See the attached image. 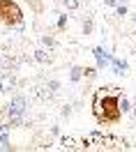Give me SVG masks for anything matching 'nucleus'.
I'll return each instance as SVG.
<instances>
[{
    "mask_svg": "<svg viewBox=\"0 0 136 152\" xmlns=\"http://www.w3.org/2000/svg\"><path fill=\"white\" fill-rule=\"evenodd\" d=\"M127 16H129V19H132V21L136 23V14H127Z\"/></svg>",
    "mask_w": 136,
    "mask_h": 152,
    "instance_id": "21",
    "label": "nucleus"
},
{
    "mask_svg": "<svg viewBox=\"0 0 136 152\" xmlns=\"http://www.w3.org/2000/svg\"><path fill=\"white\" fill-rule=\"evenodd\" d=\"M62 7L67 12H76L78 10V0H62Z\"/></svg>",
    "mask_w": 136,
    "mask_h": 152,
    "instance_id": "17",
    "label": "nucleus"
},
{
    "mask_svg": "<svg viewBox=\"0 0 136 152\" xmlns=\"http://www.w3.org/2000/svg\"><path fill=\"white\" fill-rule=\"evenodd\" d=\"M113 10H116V16H118V19H122V16H127V14H129V7H127L125 0H122V2H118Z\"/></svg>",
    "mask_w": 136,
    "mask_h": 152,
    "instance_id": "12",
    "label": "nucleus"
},
{
    "mask_svg": "<svg viewBox=\"0 0 136 152\" xmlns=\"http://www.w3.org/2000/svg\"><path fill=\"white\" fill-rule=\"evenodd\" d=\"M26 5H28L35 14H42V12H44V2H42V0H26Z\"/></svg>",
    "mask_w": 136,
    "mask_h": 152,
    "instance_id": "11",
    "label": "nucleus"
},
{
    "mask_svg": "<svg viewBox=\"0 0 136 152\" xmlns=\"http://www.w3.org/2000/svg\"><path fill=\"white\" fill-rule=\"evenodd\" d=\"M81 76L90 83V81H95V78L99 76V72H97V67H83V69H81Z\"/></svg>",
    "mask_w": 136,
    "mask_h": 152,
    "instance_id": "8",
    "label": "nucleus"
},
{
    "mask_svg": "<svg viewBox=\"0 0 136 152\" xmlns=\"http://www.w3.org/2000/svg\"><path fill=\"white\" fill-rule=\"evenodd\" d=\"M81 69H83V67H78V65L69 67V81H72V83H78V81L83 78V76H81Z\"/></svg>",
    "mask_w": 136,
    "mask_h": 152,
    "instance_id": "10",
    "label": "nucleus"
},
{
    "mask_svg": "<svg viewBox=\"0 0 136 152\" xmlns=\"http://www.w3.org/2000/svg\"><path fill=\"white\" fill-rule=\"evenodd\" d=\"M118 2H120V0H104V5H106V7H116Z\"/></svg>",
    "mask_w": 136,
    "mask_h": 152,
    "instance_id": "19",
    "label": "nucleus"
},
{
    "mask_svg": "<svg viewBox=\"0 0 136 152\" xmlns=\"http://www.w3.org/2000/svg\"><path fill=\"white\" fill-rule=\"evenodd\" d=\"M67 19H69V14H65V12H60V14H58V19H56V28H58L60 32L67 28Z\"/></svg>",
    "mask_w": 136,
    "mask_h": 152,
    "instance_id": "13",
    "label": "nucleus"
},
{
    "mask_svg": "<svg viewBox=\"0 0 136 152\" xmlns=\"http://www.w3.org/2000/svg\"><path fill=\"white\" fill-rule=\"evenodd\" d=\"M92 16H86L83 19V23H81V30H83V35H92Z\"/></svg>",
    "mask_w": 136,
    "mask_h": 152,
    "instance_id": "15",
    "label": "nucleus"
},
{
    "mask_svg": "<svg viewBox=\"0 0 136 152\" xmlns=\"http://www.w3.org/2000/svg\"><path fill=\"white\" fill-rule=\"evenodd\" d=\"M120 95V88H99L92 95V113L99 124H118L122 120Z\"/></svg>",
    "mask_w": 136,
    "mask_h": 152,
    "instance_id": "1",
    "label": "nucleus"
},
{
    "mask_svg": "<svg viewBox=\"0 0 136 152\" xmlns=\"http://www.w3.org/2000/svg\"><path fill=\"white\" fill-rule=\"evenodd\" d=\"M51 134H53V136H60V127H56V124H53V127H51Z\"/></svg>",
    "mask_w": 136,
    "mask_h": 152,
    "instance_id": "20",
    "label": "nucleus"
},
{
    "mask_svg": "<svg viewBox=\"0 0 136 152\" xmlns=\"http://www.w3.org/2000/svg\"><path fill=\"white\" fill-rule=\"evenodd\" d=\"M120 111H122V113H129V111H132V102H129L125 95H120Z\"/></svg>",
    "mask_w": 136,
    "mask_h": 152,
    "instance_id": "16",
    "label": "nucleus"
},
{
    "mask_svg": "<svg viewBox=\"0 0 136 152\" xmlns=\"http://www.w3.org/2000/svg\"><path fill=\"white\" fill-rule=\"evenodd\" d=\"M28 113V99L23 95H14L10 99V104L5 106V115L7 118H14V115H26Z\"/></svg>",
    "mask_w": 136,
    "mask_h": 152,
    "instance_id": "3",
    "label": "nucleus"
},
{
    "mask_svg": "<svg viewBox=\"0 0 136 152\" xmlns=\"http://www.w3.org/2000/svg\"><path fill=\"white\" fill-rule=\"evenodd\" d=\"M39 39H42V44H44L46 48H56L58 46V39L53 37V35H42Z\"/></svg>",
    "mask_w": 136,
    "mask_h": 152,
    "instance_id": "14",
    "label": "nucleus"
},
{
    "mask_svg": "<svg viewBox=\"0 0 136 152\" xmlns=\"http://www.w3.org/2000/svg\"><path fill=\"white\" fill-rule=\"evenodd\" d=\"M10 132H12V127L7 122L0 124V150H14V145L10 141Z\"/></svg>",
    "mask_w": 136,
    "mask_h": 152,
    "instance_id": "6",
    "label": "nucleus"
},
{
    "mask_svg": "<svg viewBox=\"0 0 136 152\" xmlns=\"http://www.w3.org/2000/svg\"><path fill=\"white\" fill-rule=\"evenodd\" d=\"M92 56H95V60H97V72H104V69H106L108 67V58H111V53H108L106 48L104 46H95L92 48Z\"/></svg>",
    "mask_w": 136,
    "mask_h": 152,
    "instance_id": "4",
    "label": "nucleus"
},
{
    "mask_svg": "<svg viewBox=\"0 0 136 152\" xmlns=\"http://www.w3.org/2000/svg\"><path fill=\"white\" fill-rule=\"evenodd\" d=\"M2 72H7V69H0V74H2Z\"/></svg>",
    "mask_w": 136,
    "mask_h": 152,
    "instance_id": "22",
    "label": "nucleus"
},
{
    "mask_svg": "<svg viewBox=\"0 0 136 152\" xmlns=\"http://www.w3.org/2000/svg\"><path fill=\"white\" fill-rule=\"evenodd\" d=\"M32 58H35L37 62H42V65H51V62H53V56H51L46 48H35V51H32Z\"/></svg>",
    "mask_w": 136,
    "mask_h": 152,
    "instance_id": "7",
    "label": "nucleus"
},
{
    "mask_svg": "<svg viewBox=\"0 0 136 152\" xmlns=\"http://www.w3.org/2000/svg\"><path fill=\"white\" fill-rule=\"evenodd\" d=\"M44 90H46V95H49V97L58 95V92H60V81H56V78H51L49 83H46V88H44Z\"/></svg>",
    "mask_w": 136,
    "mask_h": 152,
    "instance_id": "9",
    "label": "nucleus"
},
{
    "mask_svg": "<svg viewBox=\"0 0 136 152\" xmlns=\"http://www.w3.org/2000/svg\"><path fill=\"white\" fill-rule=\"evenodd\" d=\"M69 115H72V106L65 104V106H62V118H69Z\"/></svg>",
    "mask_w": 136,
    "mask_h": 152,
    "instance_id": "18",
    "label": "nucleus"
},
{
    "mask_svg": "<svg viewBox=\"0 0 136 152\" xmlns=\"http://www.w3.org/2000/svg\"><path fill=\"white\" fill-rule=\"evenodd\" d=\"M0 23L5 28L23 32V10L16 0H0Z\"/></svg>",
    "mask_w": 136,
    "mask_h": 152,
    "instance_id": "2",
    "label": "nucleus"
},
{
    "mask_svg": "<svg viewBox=\"0 0 136 152\" xmlns=\"http://www.w3.org/2000/svg\"><path fill=\"white\" fill-rule=\"evenodd\" d=\"M108 67H111V72L118 76H127V72H129V62L127 60H122V58H108Z\"/></svg>",
    "mask_w": 136,
    "mask_h": 152,
    "instance_id": "5",
    "label": "nucleus"
}]
</instances>
